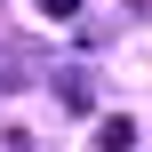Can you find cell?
Masks as SVG:
<instances>
[{
    "instance_id": "6da1fadb",
    "label": "cell",
    "mask_w": 152,
    "mask_h": 152,
    "mask_svg": "<svg viewBox=\"0 0 152 152\" xmlns=\"http://www.w3.org/2000/svg\"><path fill=\"white\" fill-rule=\"evenodd\" d=\"M96 144L104 152H128L136 144V120H128V112H104V120H96Z\"/></svg>"
},
{
    "instance_id": "7a4b0ae2",
    "label": "cell",
    "mask_w": 152,
    "mask_h": 152,
    "mask_svg": "<svg viewBox=\"0 0 152 152\" xmlns=\"http://www.w3.org/2000/svg\"><path fill=\"white\" fill-rule=\"evenodd\" d=\"M56 96H64V104L80 112V104H88V80H80V72H56Z\"/></svg>"
},
{
    "instance_id": "3957f363",
    "label": "cell",
    "mask_w": 152,
    "mask_h": 152,
    "mask_svg": "<svg viewBox=\"0 0 152 152\" xmlns=\"http://www.w3.org/2000/svg\"><path fill=\"white\" fill-rule=\"evenodd\" d=\"M40 8H48V16H80V0H40Z\"/></svg>"
}]
</instances>
